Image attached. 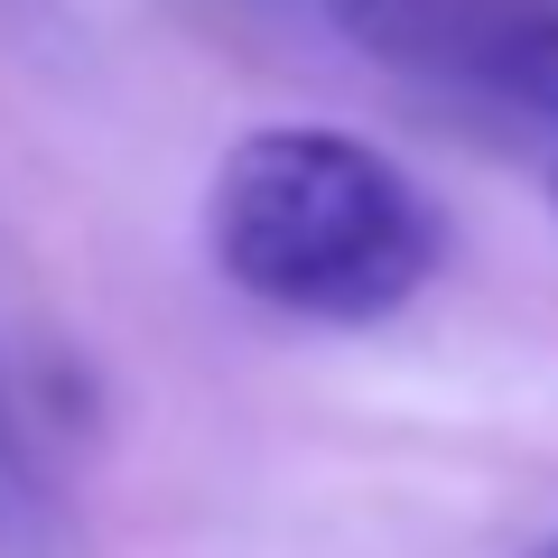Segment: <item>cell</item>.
I'll list each match as a JSON object with an SVG mask.
<instances>
[{
    "mask_svg": "<svg viewBox=\"0 0 558 558\" xmlns=\"http://www.w3.org/2000/svg\"><path fill=\"white\" fill-rule=\"evenodd\" d=\"M205 252L252 307L299 326H381L438 279L447 215L354 131L270 121L223 149L205 186Z\"/></svg>",
    "mask_w": 558,
    "mask_h": 558,
    "instance_id": "6da1fadb",
    "label": "cell"
},
{
    "mask_svg": "<svg viewBox=\"0 0 558 558\" xmlns=\"http://www.w3.org/2000/svg\"><path fill=\"white\" fill-rule=\"evenodd\" d=\"M373 65L558 121V0H317Z\"/></svg>",
    "mask_w": 558,
    "mask_h": 558,
    "instance_id": "7a4b0ae2",
    "label": "cell"
},
{
    "mask_svg": "<svg viewBox=\"0 0 558 558\" xmlns=\"http://www.w3.org/2000/svg\"><path fill=\"white\" fill-rule=\"evenodd\" d=\"M521 558H558V531H549V539H531V549H521Z\"/></svg>",
    "mask_w": 558,
    "mask_h": 558,
    "instance_id": "277c9868",
    "label": "cell"
},
{
    "mask_svg": "<svg viewBox=\"0 0 558 558\" xmlns=\"http://www.w3.org/2000/svg\"><path fill=\"white\" fill-rule=\"evenodd\" d=\"M57 549H65L57 484H47V457L20 418V391L0 373V558H57Z\"/></svg>",
    "mask_w": 558,
    "mask_h": 558,
    "instance_id": "3957f363",
    "label": "cell"
}]
</instances>
